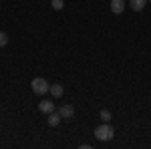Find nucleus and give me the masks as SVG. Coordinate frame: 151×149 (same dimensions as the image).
I'll return each mask as SVG.
<instances>
[{
	"mask_svg": "<svg viewBox=\"0 0 151 149\" xmlns=\"http://www.w3.org/2000/svg\"><path fill=\"white\" fill-rule=\"evenodd\" d=\"M147 2H151V0H147Z\"/></svg>",
	"mask_w": 151,
	"mask_h": 149,
	"instance_id": "f8f14e48",
	"label": "nucleus"
},
{
	"mask_svg": "<svg viewBox=\"0 0 151 149\" xmlns=\"http://www.w3.org/2000/svg\"><path fill=\"white\" fill-rule=\"evenodd\" d=\"M113 137H115V129L109 123H105V121H103V125H99L95 129V139L97 141H111Z\"/></svg>",
	"mask_w": 151,
	"mask_h": 149,
	"instance_id": "f257e3e1",
	"label": "nucleus"
},
{
	"mask_svg": "<svg viewBox=\"0 0 151 149\" xmlns=\"http://www.w3.org/2000/svg\"><path fill=\"white\" fill-rule=\"evenodd\" d=\"M125 10V0H111V12L113 14H121Z\"/></svg>",
	"mask_w": 151,
	"mask_h": 149,
	"instance_id": "39448f33",
	"label": "nucleus"
},
{
	"mask_svg": "<svg viewBox=\"0 0 151 149\" xmlns=\"http://www.w3.org/2000/svg\"><path fill=\"white\" fill-rule=\"evenodd\" d=\"M58 115H60L63 119H73V117H75L73 105H60V107H58Z\"/></svg>",
	"mask_w": 151,
	"mask_h": 149,
	"instance_id": "7ed1b4c3",
	"label": "nucleus"
},
{
	"mask_svg": "<svg viewBox=\"0 0 151 149\" xmlns=\"http://www.w3.org/2000/svg\"><path fill=\"white\" fill-rule=\"evenodd\" d=\"M30 87H32V91H35L36 95H45V93H48V89H50V85H48V83L42 79V77H36V79H32Z\"/></svg>",
	"mask_w": 151,
	"mask_h": 149,
	"instance_id": "f03ea898",
	"label": "nucleus"
},
{
	"mask_svg": "<svg viewBox=\"0 0 151 149\" xmlns=\"http://www.w3.org/2000/svg\"><path fill=\"white\" fill-rule=\"evenodd\" d=\"M129 4H131V10L133 12H141L147 6V0H129Z\"/></svg>",
	"mask_w": 151,
	"mask_h": 149,
	"instance_id": "423d86ee",
	"label": "nucleus"
},
{
	"mask_svg": "<svg viewBox=\"0 0 151 149\" xmlns=\"http://www.w3.org/2000/svg\"><path fill=\"white\" fill-rule=\"evenodd\" d=\"M101 119H103L105 123H109V121H111V111H109V109H103V111H101Z\"/></svg>",
	"mask_w": 151,
	"mask_h": 149,
	"instance_id": "9d476101",
	"label": "nucleus"
},
{
	"mask_svg": "<svg viewBox=\"0 0 151 149\" xmlns=\"http://www.w3.org/2000/svg\"><path fill=\"white\" fill-rule=\"evenodd\" d=\"M48 93L55 97V99H58V97H63V93H65V89L60 87V85H50V89H48Z\"/></svg>",
	"mask_w": 151,
	"mask_h": 149,
	"instance_id": "6e6552de",
	"label": "nucleus"
},
{
	"mask_svg": "<svg viewBox=\"0 0 151 149\" xmlns=\"http://www.w3.org/2000/svg\"><path fill=\"white\" fill-rule=\"evenodd\" d=\"M60 119H63V117H60L58 113H55V111H52V113H48V117H47V123H48L50 127H57L58 123H60Z\"/></svg>",
	"mask_w": 151,
	"mask_h": 149,
	"instance_id": "0eeeda50",
	"label": "nucleus"
},
{
	"mask_svg": "<svg viewBox=\"0 0 151 149\" xmlns=\"http://www.w3.org/2000/svg\"><path fill=\"white\" fill-rule=\"evenodd\" d=\"M50 6L55 10H63L65 8V0H50Z\"/></svg>",
	"mask_w": 151,
	"mask_h": 149,
	"instance_id": "1a4fd4ad",
	"label": "nucleus"
},
{
	"mask_svg": "<svg viewBox=\"0 0 151 149\" xmlns=\"http://www.w3.org/2000/svg\"><path fill=\"white\" fill-rule=\"evenodd\" d=\"M8 45V36H6V32H2V30H0V48H2V46H6Z\"/></svg>",
	"mask_w": 151,
	"mask_h": 149,
	"instance_id": "9b49d317",
	"label": "nucleus"
},
{
	"mask_svg": "<svg viewBox=\"0 0 151 149\" xmlns=\"http://www.w3.org/2000/svg\"><path fill=\"white\" fill-rule=\"evenodd\" d=\"M38 111H40V113H45V115L52 113V111H55V103L45 99V101H40V103H38Z\"/></svg>",
	"mask_w": 151,
	"mask_h": 149,
	"instance_id": "20e7f679",
	"label": "nucleus"
}]
</instances>
